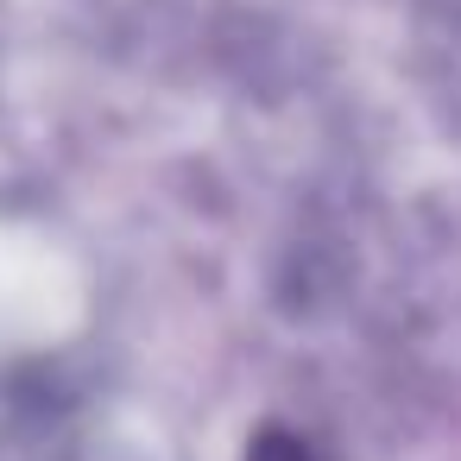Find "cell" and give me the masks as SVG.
Masks as SVG:
<instances>
[{
	"label": "cell",
	"mask_w": 461,
	"mask_h": 461,
	"mask_svg": "<svg viewBox=\"0 0 461 461\" xmlns=\"http://www.w3.org/2000/svg\"><path fill=\"white\" fill-rule=\"evenodd\" d=\"M253 461H310V448H303L297 436H285V429H266V436L253 442Z\"/></svg>",
	"instance_id": "1"
}]
</instances>
